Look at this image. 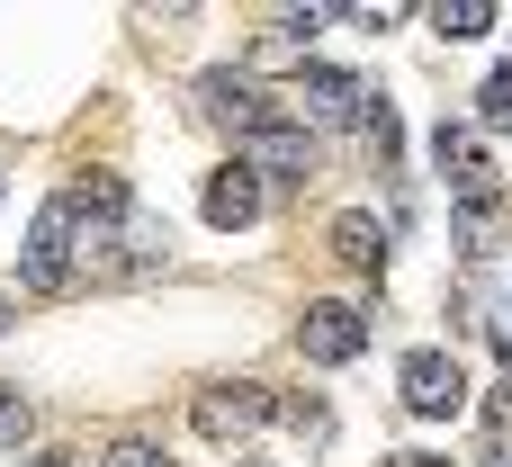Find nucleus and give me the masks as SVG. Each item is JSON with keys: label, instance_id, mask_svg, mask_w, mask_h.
<instances>
[{"label": "nucleus", "instance_id": "obj_12", "mask_svg": "<svg viewBox=\"0 0 512 467\" xmlns=\"http://www.w3.org/2000/svg\"><path fill=\"white\" fill-rule=\"evenodd\" d=\"M360 135H369V153H378V162H396V144H405V135H396V108H387V99H369V108H360Z\"/></svg>", "mask_w": 512, "mask_h": 467}, {"label": "nucleus", "instance_id": "obj_15", "mask_svg": "<svg viewBox=\"0 0 512 467\" xmlns=\"http://www.w3.org/2000/svg\"><path fill=\"white\" fill-rule=\"evenodd\" d=\"M18 441H27V405H18V396H0V450H18Z\"/></svg>", "mask_w": 512, "mask_h": 467}, {"label": "nucleus", "instance_id": "obj_7", "mask_svg": "<svg viewBox=\"0 0 512 467\" xmlns=\"http://www.w3.org/2000/svg\"><path fill=\"white\" fill-rule=\"evenodd\" d=\"M297 108H306V117H324V126H342V117H360V108H369V90H360L351 72H333V63H306V72H297ZM306 117H297V126H306Z\"/></svg>", "mask_w": 512, "mask_h": 467}, {"label": "nucleus", "instance_id": "obj_5", "mask_svg": "<svg viewBox=\"0 0 512 467\" xmlns=\"http://www.w3.org/2000/svg\"><path fill=\"white\" fill-rule=\"evenodd\" d=\"M270 414H279V396H270V387H252V378H234V387H207V396H198V432H207V441H243V432H261Z\"/></svg>", "mask_w": 512, "mask_h": 467}, {"label": "nucleus", "instance_id": "obj_4", "mask_svg": "<svg viewBox=\"0 0 512 467\" xmlns=\"http://www.w3.org/2000/svg\"><path fill=\"white\" fill-rule=\"evenodd\" d=\"M396 387H405V414H423V423H450V414L468 405V369H459L450 351H405Z\"/></svg>", "mask_w": 512, "mask_h": 467}, {"label": "nucleus", "instance_id": "obj_14", "mask_svg": "<svg viewBox=\"0 0 512 467\" xmlns=\"http://www.w3.org/2000/svg\"><path fill=\"white\" fill-rule=\"evenodd\" d=\"M108 467H171V459H162L153 441H117V450H108Z\"/></svg>", "mask_w": 512, "mask_h": 467}, {"label": "nucleus", "instance_id": "obj_16", "mask_svg": "<svg viewBox=\"0 0 512 467\" xmlns=\"http://www.w3.org/2000/svg\"><path fill=\"white\" fill-rule=\"evenodd\" d=\"M396 467H450V459H423V450H414V459H396Z\"/></svg>", "mask_w": 512, "mask_h": 467}, {"label": "nucleus", "instance_id": "obj_13", "mask_svg": "<svg viewBox=\"0 0 512 467\" xmlns=\"http://www.w3.org/2000/svg\"><path fill=\"white\" fill-rule=\"evenodd\" d=\"M477 117H486L495 135L512 126V63H504V72H486V90H477Z\"/></svg>", "mask_w": 512, "mask_h": 467}, {"label": "nucleus", "instance_id": "obj_20", "mask_svg": "<svg viewBox=\"0 0 512 467\" xmlns=\"http://www.w3.org/2000/svg\"><path fill=\"white\" fill-rule=\"evenodd\" d=\"M243 467H261V459H243Z\"/></svg>", "mask_w": 512, "mask_h": 467}, {"label": "nucleus", "instance_id": "obj_8", "mask_svg": "<svg viewBox=\"0 0 512 467\" xmlns=\"http://www.w3.org/2000/svg\"><path fill=\"white\" fill-rule=\"evenodd\" d=\"M198 207H207L216 234H243V225L261 216V180H252L243 162H225V171H207V198H198Z\"/></svg>", "mask_w": 512, "mask_h": 467}, {"label": "nucleus", "instance_id": "obj_11", "mask_svg": "<svg viewBox=\"0 0 512 467\" xmlns=\"http://www.w3.org/2000/svg\"><path fill=\"white\" fill-rule=\"evenodd\" d=\"M279 414H288V432H297V441H306V450H324V441H333V414H324V405H315V396H288V405H279Z\"/></svg>", "mask_w": 512, "mask_h": 467}, {"label": "nucleus", "instance_id": "obj_6", "mask_svg": "<svg viewBox=\"0 0 512 467\" xmlns=\"http://www.w3.org/2000/svg\"><path fill=\"white\" fill-rule=\"evenodd\" d=\"M432 162H441V180H450V189H459L468 207H486V198H495V171H486V144H477L468 126H441V135H432Z\"/></svg>", "mask_w": 512, "mask_h": 467}, {"label": "nucleus", "instance_id": "obj_17", "mask_svg": "<svg viewBox=\"0 0 512 467\" xmlns=\"http://www.w3.org/2000/svg\"><path fill=\"white\" fill-rule=\"evenodd\" d=\"M0 333H9V297H0Z\"/></svg>", "mask_w": 512, "mask_h": 467}, {"label": "nucleus", "instance_id": "obj_9", "mask_svg": "<svg viewBox=\"0 0 512 467\" xmlns=\"http://www.w3.org/2000/svg\"><path fill=\"white\" fill-rule=\"evenodd\" d=\"M333 252L351 261V270H387V234H378V216H333Z\"/></svg>", "mask_w": 512, "mask_h": 467}, {"label": "nucleus", "instance_id": "obj_2", "mask_svg": "<svg viewBox=\"0 0 512 467\" xmlns=\"http://www.w3.org/2000/svg\"><path fill=\"white\" fill-rule=\"evenodd\" d=\"M234 162L261 180V171H279V180H315V135L279 108V117H261L252 135H234Z\"/></svg>", "mask_w": 512, "mask_h": 467}, {"label": "nucleus", "instance_id": "obj_1", "mask_svg": "<svg viewBox=\"0 0 512 467\" xmlns=\"http://www.w3.org/2000/svg\"><path fill=\"white\" fill-rule=\"evenodd\" d=\"M18 279H27L36 297H63V288L81 279V261H72V216H63V198H45V207H36V225H27V252H18Z\"/></svg>", "mask_w": 512, "mask_h": 467}, {"label": "nucleus", "instance_id": "obj_3", "mask_svg": "<svg viewBox=\"0 0 512 467\" xmlns=\"http://www.w3.org/2000/svg\"><path fill=\"white\" fill-rule=\"evenodd\" d=\"M297 351H306L315 369H342V360H360V351H369V315H360V306H342V297H315V306L297 315Z\"/></svg>", "mask_w": 512, "mask_h": 467}, {"label": "nucleus", "instance_id": "obj_10", "mask_svg": "<svg viewBox=\"0 0 512 467\" xmlns=\"http://www.w3.org/2000/svg\"><path fill=\"white\" fill-rule=\"evenodd\" d=\"M432 27H441L450 45H468V36H486V27H495V0H441V9H432Z\"/></svg>", "mask_w": 512, "mask_h": 467}, {"label": "nucleus", "instance_id": "obj_18", "mask_svg": "<svg viewBox=\"0 0 512 467\" xmlns=\"http://www.w3.org/2000/svg\"><path fill=\"white\" fill-rule=\"evenodd\" d=\"M27 467H63V459H27Z\"/></svg>", "mask_w": 512, "mask_h": 467}, {"label": "nucleus", "instance_id": "obj_19", "mask_svg": "<svg viewBox=\"0 0 512 467\" xmlns=\"http://www.w3.org/2000/svg\"><path fill=\"white\" fill-rule=\"evenodd\" d=\"M495 467H512V450H504V459H495Z\"/></svg>", "mask_w": 512, "mask_h": 467}]
</instances>
